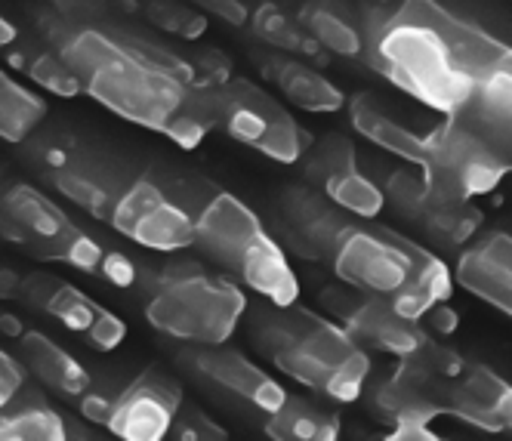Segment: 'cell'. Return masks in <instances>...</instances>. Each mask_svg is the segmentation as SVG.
Listing matches in <instances>:
<instances>
[{"mask_svg": "<svg viewBox=\"0 0 512 441\" xmlns=\"http://www.w3.org/2000/svg\"><path fill=\"white\" fill-rule=\"evenodd\" d=\"M50 47L62 53L93 102L155 133L182 105L186 87L198 81L189 59L127 28H99L65 16L50 28Z\"/></svg>", "mask_w": 512, "mask_h": 441, "instance_id": "1", "label": "cell"}, {"mask_svg": "<svg viewBox=\"0 0 512 441\" xmlns=\"http://www.w3.org/2000/svg\"><path fill=\"white\" fill-rule=\"evenodd\" d=\"M250 334L256 349L284 377L331 401H358L371 377V355L364 346L343 324L300 306V300L260 306L253 312Z\"/></svg>", "mask_w": 512, "mask_h": 441, "instance_id": "2", "label": "cell"}, {"mask_svg": "<svg viewBox=\"0 0 512 441\" xmlns=\"http://www.w3.org/2000/svg\"><path fill=\"white\" fill-rule=\"evenodd\" d=\"M331 269L340 284L389 300L395 312L414 321H423L432 306L448 303L454 290V275L445 260L374 219L346 223Z\"/></svg>", "mask_w": 512, "mask_h": 441, "instance_id": "3", "label": "cell"}, {"mask_svg": "<svg viewBox=\"0 0 512 441\" xmlns=\"http://www.w3.org/2000/svg\"><path fill=\"white\" fill-rule=\"evenodd\" d=\"M195 244L266 303L290 306L300 300V281L287 250L238 195L213 192L195 210Z\"/></svg>", "mask_w": 512, "mask_h": 441, "instance_id": "4", "label": "cell"}, {"mask_svg": "<svg viewBox=\"0 0 512 441\" xmlns=\"http://www.w3.org/2000/svg\"><path fill=\"white\" fill-rule=\"evenodd\" d=\"M244 315L247 297L241 284L201 266L167 269L145 303V318L155 330L195 346L229 343Z\"/></svg>", "mask_w": 512, "mask_h": 441, "instance_id": "5", "label": "cell"}, {"mask_svg": "<svg viewBox=\"0 0 512 441\" xmlns=\"http://www.w3.org/2000/svg\"><path fill=\"white\" fill-rule=\"evenodd\" d=\"M426 145V161L417 170L432 204L485 198L512 173L491 145L454 115L426 133Z\"/></svg>", "mask_w": 512, "mask_h": 441, "instance_id": "6", "label": "cell"}, {"mask_svg": "<svg viewBox=\"0 0 512 441\" xmlns=\"http://www.w3.org/2000/svg\"><path fill=\"white\" fill-rule=\"evenodd\" d=\"M207 93L213 105V121L226 136L278 164L303 161V130L269 90L232 75L219 84H207Z\"/></svg>", "mask_w": 512, "mask_h": 441, "instance_id": "7", "label": "cell"}, {"mask_svg": "<svg viewBox=\"0 0 512 441\" xmlns=\"http://www.w3.org/2000/svg\"><path fill=\"white\" fill-rule=\"evenodd\" d=\"M108 223L145 250L176 253L195 247V213L149 176L133 179L118 195Z\"/></svg>", "mask_w": 512, "mask_h": 441, "instance_id": "8", "label": "cell"}, {"mask_svg": "<svg viewBox=\"0 0 512 441\" xmlns=\"http://www.w3.org/2000/svg\"><path fill=\"white\" fill-rule=\"evenodd\" d=\"M19 300H25L31 309H38L59 324H65L71 334H81L93 349L99 352H115L127 340V324L121 315L105 309L102 303L90 300L71 281L34 272L22 278Z\"/></svg>", "mask_w": 512, "mask_h": 441, "instance_id": "9", "label": "cell"}, {"mask_svg": "<svg viewBox=\"0 0 512 441\" xmlns=\"http://www.w3.org/2000/svg\"><path fill=\"white\" fill-rule=\"evenodd\" d=\"M346 223V210H340L324 192L290 186L275 195V226L281 244L303 260L331 263Z\"/></svg>", "mask_w": 512, "mask_h": 441, "instance_id": "10", "label": "cell"}, {"mask_svg": "<svg viewBox=\"0 0 512 441\" xmlns=\"http://www.w3.org/2000/svg\"><path fill=\"white\" fill-rule=\"evenodd\" d=\"M324 303L334 306L343 327L361 346H371L377 352L408 358L429 340L420 321L395 312V306L389 300L371 297V293H361L349 284H346V290H327Z\"/></svg>", "mask_w": 512, "mask_h": 441, "instance_id": "11", "label": "cell"}, {"mask_svg": "<svg viewBox=\"0 0 512 441\" xmlns=\"http://www.w3.org/2000/svg\"><path fill=\"white\" fill-rule=\"evenodd\" d=\"M306 173L318 182L321 192L340 210L358 219H377L386 207V192L358 170L352 145L343 136H321L303 152Z\"/></svg>", "mask_w": 512, "mask_h": 441, "instance_id": "12", "label": "cell"}, {"mask_svg": "<svg viewBox=\"0 0 512 441\" xmlns=\"http://www.w3.org/2000/svg\"><path fill=\"white\" fill-rule=\"evenodd\" d=\"M182 408V389L158 371L136 377L118 398H112L108 432L127 441H161L167 438Z\"/></svg>", "mask_w": 512, "mask_h": 441, "instance_id": "13", "label": "cell"}, {"mask_svg": "<svg viewBox=\"0 0 512 441\" xmlns=\"http://www.w3.org/2000/svg\"><path fill=\"white\" fill-rule=\"evenodd\" d=\"M454 281L472 297L512 318V235L491 229L463 244Z\"/></svg>", "mask_w": 512, "mask_h": 441, "instance_id": "14", "label": "cell"}, {"mask_svg": "<svg viewBox=\"0 0 512 441\" xmlns=\"http://www.w3.org/2000/svg\"><path fill=\"white\" fill-rule=\"evenodd\" d=\"M448 408L454 420L485 432H512V383L488 364L466 361L463 371L448 380Z\"/></svg>", "mask_w": 512, "mask_h": 441, "instance_id": "15", "label": "cell"}, {"mask_svg": "<svg viewBox=\"0 0 512 441\" xmlns=\"http://www.w3.org/2000/svg\"><path fill=\"white\" fill-rule=\"evenodd\" d=\"M192 364H195V371H201L207 380L241 395L244 401H250L253 408H260L263 414L278 411L290 395L269 371H263L260 364L250 361L244 352H238L226 343L198 346L192 352Z\"/></svg>", "mask_w": 512, "mask_h": 441, "instance_id": "16", "label": "cell"}, {"mask_svg": "<svg viewBox=\"0 0 512 441\" xmlns=\"http://www.w3.org/2000/svg\"><path fill=\"white\" fill-rule=\"evenodd\" d=\"M68 226L71 219L65 216V210L28 182H16L0 195V235H7L25 250L44 238L59 235Z\"/></svg>", "mask_w": 512, "mask_h": 441, "instance_id": "17", "label": "cell"}, {"mask_svg": "<svg viewBox=\"0 0 512 441\" xmlns=\"http://www.w3.org/2000/svg\"><path fill=\"white\" fill-rule=\"evenodd\" d=\"M19 361L25 364V371H31L62 398H81L90 389L87 367L71 352H65L56 340H50L44 330H22Z\"/></svg>", "mask_w": 512, "mask_h": 441, "instance_id": "18", "label": "cell"}, {"mask_svg": "<svg viewBox=\"0 0 512 441\" xmlns=\"http://www.w3.org/2000/svg\"><path fill=\"white\" fill-rule=\"evenodd\" d=\"M266 78L300 108L312 115H334L340 108H346V93L327 81L321 71L300 59H287V56H269L263 59Z\"/></svg>", "mask_w": 512, "mask_h": 441, "instance_id": "19", "label": "cell"}, {"mask_svg": "<svg viewBox=\"0 0 512 441\" xmlns=\"http://www.w3.org/2000/svg\"><path fill=\"white\" fill-rule=\"evenodd\" d=\"M346 108H349V121L352 127L368 139L374 142L377 149L408 161L414 167H420L426 161V133H414L411 127L398 124L392 115H386L383 108L374 102V96L368 93H358L352 99H346Z\"/></svg>", "mask_w": 512, "mask_h": 441, "instance_id": "20", "label": "cell"}, {"mask_svg": "<svg viewBox=\"0 0 512 441\" xmlns=\"http://www.w3.org/2000/svg\"><path fill=\"white\" fill-rule=\"evenodd\" d=\"M99 173H105V167L99 161H84L81 164V158L75 155L65 167L50 170L47 176H50V182L56 186L59 195H65L68 201H75L78 207H84L87 213H93L99 219H108V213H112V207H115V201H118V195L124 189L108 186Z\"/></svg>", "mask_w": 512, "mask_h": 441, "instance_id": "21", "label": "cell"}, {"mask_svg": "<svg viewBox=\"0 0 512 441\" xmlns=\"http://www.w3.org/2000/svg\"><path fill=\"white\" fill-rule=\"evenodd\" d=\"M266 435L278 441H334L340 438V417L287 395L281 408L269 414Z\"/></svg>", "mask_w": 512, "mask_h": 441, "instance_id": "22", "label": "cell"}, {"mask_svg": "<svg viewBox=\"0 0 512 441\" xmlns=\"http://www.w3.org/2000/svg\"><path fill=\"white\" fill-rule=\"evenodd\" d=\"M47 118V102L0 68V139L28 142Z\"/></svg>", "mask_w": 512, "mask_h": 441, "instance_id": "23", "label": "cell"}, {"mask_svg": "<svg viewBox=\"0 0 512 441\" xmlns=\"http://www.w3.org/2000/svg\"><path fill=\"white\" fill-rule=\"evenodd\" d=\"M65 417L56 414L47 401L31 398L16 404V398L0 411V441H62Z\"/></svg>", "mask_w": 512, "mask_h": 441, "instance_id": "24", "label": "cell"}, {"mask_svg": "<svg viewBox=\"0 0 512 441\" xmlns=\"http://www.w3.org/2000/svg\"><path fill=\"white\" fill-rule=\"evenodd\" d=\"M13 65H19L25 75L44 87L47 93L59 96V99H75L84 93L78 75L71 71V65L62 59V53L56 47H25L13 53Z\"/></svg>", "mask_w": 512, "mask_h": 441, "instance_id": "25", "label": "cell"}, {"mask_svg": "<svg viewBox=\"0 0 512 441\" xmlns=\"http://www.w3.org/2000/svg\"><path fill=\"white\" fill-rule=\"evenodd\" d=\"M423 232L442 247H463L482 229V210L472 201L457 204H429L417 219Z\"/></svg>", "mask_w": 512, "mask_h": 441, "instance_id": "26", "label": "cell"}, {"mask_svg": "<svg viewBox=\"0 0 512 441\" xmlns=\"http://www.w3.org/2000/svg\"><path fill=\"white\" fill-rule=\"evenodd\" d=\"M28 253H34L38 260H47V263H65L78 272H90V275H99V266L105 260V247L87 235L84 229H78L71 223L68 229H62L59 235L53 238H44L34 244Z\"/></svg>", "mask_w": 512, "mask_h": 441, "instance_id": "27", "label": "cell"}, {"mask_svg": "<svg viewBox=\"0 0 512 441\" xmlns=\"http://www.w3.org/2000/svg\"><path fill=\"white\" fill-rule=\"evenodd\" d=\"M303 28L312 34V41L321 44L324 50H331L334 56L343 59H358L364 53V38L361 31L340 16L334 7H324V4H309L303 10Z\"/></svg>", "mask_w": 512, "mask_h": 441, "instance_id": "28", "label": "cell"}, {"mask_svg": "<svg viewBox=\"0 0 512 441\" xmlns=\"http://www.w3.org/2000/svg\"><path fill=\"white\" fill-rule=\"evenodd\" d=\"M250 25L256 31V38H263L275 50H294V53H300V50L309 47L306 31H300V25L290 22L287 13L275 4V0H263V4L250 13Z\"/></svg>", "mask_w": 512, "mask_h": 441, "instance_id": "29", "label": "cell"}, {"mask_svg": "<svg viewBox=\"0 0 512 441\" xmlns=\"http://www.w3.org/2000/svg\"><path fill=\"white\" fill-rule=\"evenodd\" d=\"M145 19L182 41H198L207 31V19L179 0H145Z\"/></svg>", "mask_w": 512, "mask_h": 441, "instance_id": "30", "label": "cell"}, {"mask_svg": "<svg viewBox=\"0 0 512 441\" xmlns=\"http://www.w3.org/2000/svg\"><path fill=\"white\" fill-rule=\"evenodd\" d=\"M383 192H386V201H392L395 210H398V213H405L408 219H420L423 210L432 204V201H429V192H426L423 176H414V173H405V170L392 173Z\"/></svg>", "mask_w": 512, "mask_h": 441, "instance_id": "31", "label": "cell"}, {"mask_svg": "<svg viewBox=\"0 0 512 441\" xmlns=\"http://www.w3.org/2000/svg\"><path fill=\"white\" fill-rule=\"evenodd\" d=\"M167 435L182 438V441H204V438L223 441V438H229V432L213 426L210 417H204L198 411H186V408H179V414H176V420H173V426H170Z\"/></svg>", "mask_w": 512, "mask_h": 441, "instance_id": "32", "label": "cell"}, {"mask_svg": "<svg viewBox=\"0 0 512 441\" xmlns=\"http://www.w3.org/2000/svg\"><path fill=\"white\" fill-rule=\"evenodd\" d=\"M22 386H25V364L0 346V411H4L13 398H19Z\"/></svg>", "mask_w": 512, "mask_h": 441, "instance_id": "33", "label": "cell"}, {"mask_svg": "<svg viewBox=\"0 0 512 441\" xmlns=\"http://www.w3.org/2000/svg\"><path fill=\"white\" fill-rule=\"evenodd\" d=\"M99 275L108 281V284H115V287H133L139 272H136V263L130 260V256L118 253V250H105V260L99 266Z\"/></svg>", "mask_w": 512, "mask_h": 441, "instance_id": "34", "label": "cell"}, {"mask_svg": "<svg viewBox=\"0 0 512 441\" xmlns=\"http://www.w3.org/2000/svg\"><path fill=\"white\" fill-rule=\"evenodd\" d=\"M192 4L219 16L229 25H247V19H250V10L241 4V0H192Z\"/></svg>", "mask_w": 512, "mask_h": 441, "instance_id": "35", "label": "cell"}, {"mask_svg": "<svg viewBox=\"0 0 512 441\" xmlns=\"http://www.w3.org/2000/svg\"><path fill=\"white\" fill-rule=\"evenodd\" d=\"M81 414H84V420L105 426V423H108V414H112V398L96 395V392L87 389V392L81 395Z\"/></svg>", "mask_w": 512, "mask_h": 441, "instance_id": "36", "label": "cell"}, {"mask_svg": "<svg viewBox=\"0 0 512 441\" xmlns=\"http://www.w3.org/2000/svg\"><path fill=\"white\" fill-rule=\"evenodd\" d=\"M423 318L429 321V327H432V330H438V334H454V330L460 327V315H457L448 303L432 306Z\"/></svg>", "mask_w": 512, "mask_h": 441, "instance_id": "37", "label": "cell"}, {"mask_svg": "<svg viewBox=\"0 0 512 441\" xmlns=\"http://www.w3.org/2000/svg\"><path fill=\"white\" fill-rule=\"evenodd\" d=\"M19 290H22V278L13 269H0V300L19 297Z\"/></svg>", "mask_w": 512, "mask_h": 441, "instance_id": "38", "label": "cell"}, {"mask_svg": "<svg viewBox=\"0 0 512 441\" xmlns=\"http://www.w3.org/2000/svg\"><path fill=\"white\" fill-rule=\"evenodd\" d=\"M16 41H19V28L0 13V47H13Z\"/></svg>", "mask_w": 512, "mask_h": 441, "instance_id": "39", "label": "cell"}, {"mask_svg": "<svg viewBox=\"0 0 512 441\" xmlns=\"http://www.w3.org/2000/svg\"><path fill=\"white\" fill-rule=\"evenodd\" d=\"M0 330H7L10 337H16V340H19L22 324H19V318H13V315H0Z\"/></svg>", "mask_w": 512, "mask_h": 441, "instance_id": "40", "label": "cell"}, {"mask_svg": "<svg viewBox=\"0 0 512 441\" xmlns=\"http://www.w3.org/2000/svg\"><path fill=\"white\" fill-rule=\"evenodd\" d=\"M380 4H392V0H380Z\"/></svg>", "mask_w": 512, "mask_h": 441, "instance_id": "41", "label": "cell"}, {"mask_svg": "<svg viewBox=\"0 0 512 441\" xmlns=\"http://www.w3.org/2000/svg\"><path fill=\"white\" fill-rule=\"evenodd\" d=\"M53 4H56V0H53Z\"/></svg>", "mask_w": 512, "mask_h": 441, "instance_id": "42", "label": "cell"}]
</instances>
